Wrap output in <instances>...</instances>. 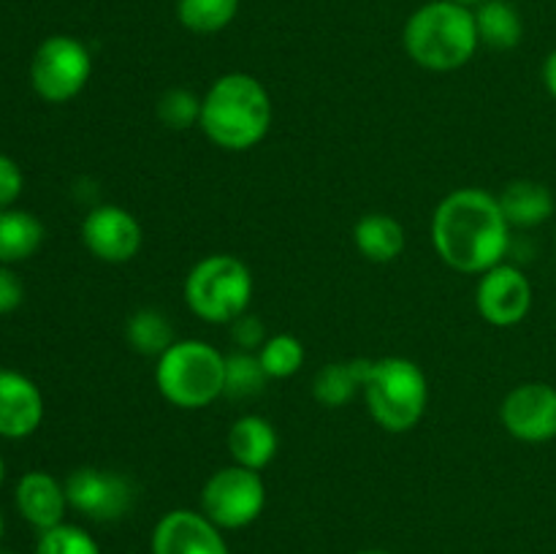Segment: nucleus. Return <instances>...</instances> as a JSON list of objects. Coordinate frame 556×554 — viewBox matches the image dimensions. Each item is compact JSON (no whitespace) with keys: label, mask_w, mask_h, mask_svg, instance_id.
<instances>
[{"label":"nucleus","mask_w":556,"mask_h":554,"mask_svg":"<svg viewBox=\"0 0 556 554\" xmlns=\"http://www.w3.org/2000/svg\"><path fill=\"white\" fill-rule=\"evenodd\" d=\"M476 307L486 324L497 329L521 324L532 307V286L521 269L497 264L478 277Z\"/></svg>","instance_id":"nucleus-11"},{"label":"nucleus","mask_w":556,"mask_h":554,"mask_svg":"<svg viewBox=\"0 0 556 554\" xmlns=\"http://www.w3.org/2000/svg\"><path fill=\"white\" fill-rule=\"evenodd\" d=\"M242 0H177V20L185 30L212 36L237 20Z\"/></svg>","instance_id":"nucleus-23"},{"label":"nucleus","mask_w":556,"mask_h":554,"mask_svg":"<svg viewBox=\"0 0 556 554\" xmlns=\"http://www.w3.org/2000/svg\"><path fill=\"white\" fill-rule=\"evenodd\" d=\"M68 508L90 521H119L134 511L136 483L117 470L103 467H76L65 478Z\"/></svg>","instance_id":"nucleus-9"},{"label":"nucleus","mask_w":556,"mask_h":554,"mask_svg":"<svg viewBox=\"0 0 556 554\" xmlns=\"http://www.w3.org/2000/svg\"><path fill=\"white\" fill-rule=\"evenodd\" d=\"M277 449H280V438L269 418L250 413V416L237 418L228 429V454L233 465L261 473L266 465H271Z\"/></svg>","instance_id":"nucleus-16"},{"label":"nucleus","mask_w":556,"mask_h":554,"mask_svg":"<svg viewBox=\"0 0 556 554\" xmlns=\"http://www.w3.org/2000/svg\"><path fill=\"white\" fill-rule=\"evenodd\" d=\"M250 299L253 275L237 255H206L185 277V302L206 324H233L248 313Z\"/></svg>","instance_id":"nucleus-6"},{"label":"nucleus","mask_w":556,"mask_h":554,"mask_svg":"<svg viewBox=\"0 0 556 554\" xmlns=\"http://www.w3.org/2000/svg\"><path fill=\"white\" fill-rule=\"evenodd\" d=\"M543 85L556 98V49L543 60Z\"/></svg>","instance_id":"nucleus-31"},{"label":"nucleus","mask_w":556,"mask_h":554,"mask_svg":"<svg viewBox=\"0 0 556 554\" xmlns=\"http://www.w3.org/2000/svg\"><path fill=\"white\" fill-rule=\"evenodd\" d=\"M472 14H476L478 38L483 47L508 52V49L519 47L525 38V20L510 0H483L481 5L472 9Z\"/></svg>","instance_id":"nucleus-20"},{"label":"nucleus","mask_w":556,"mask_h":554,"mask_svg":"<svg viewBox=\"0 0 556 554\" xmlns=\"http://www.w3.org/2000/svg\"><path fill=\"white\" fill-rule=\"evenodd\" d=\"M356 554H391V552H383V549H362V552Z\"/></svg>","instance_id":"nucleus-33"},{"label":"nucleus","mask_w":556,"mask_h":554,"mask_svg":"<svg viewBox=\"0 0 556 554\" xmlns=\"http://www.w3.org/2000/svg\"><path fill=\"white\" fill-rule=\"evenodd\" d=\"M500 421L521 443H548L556 438V389L541 380L514 386L500 405Z\"/></svg>","instance_id":"nucleus-10"},{"label":"nucleus","mask_w":556,"mask_h":554,"mask_svg":"<svg viewBox=\"0 0 556 554\" xmlns=\"http://www.w3.org/2000/svg\"><path fill=\"white\" fill-rule=\"evenodd\" d=\"M369 364L372 358H348V362H331L318 369L313 380V396L326 407H342L364 391Z\"/></svg>","instance_id":"nucleus-19"},{"label":"nucleus","mask_w":556,"mask_h":554,"mask_svg":"<svg viewBox=\"0 0 556 554\" xmlns=\"http://www.w3.org/2000/svg\"><path fill=\"white\" fill-rule=\"evenodd\" d=\"M362 394L375 424L391 435L410 432L429 405L427 375L405 356H386L369 364Z\"/></svg>","instance_id":"nucleus-4"},{"label":"nucleus","mask_w":556,"mask_h":554,"mask_svg":"<svg viewBox=\"0 0 556 554\" xmlns=\"http://www.w3.org/2000/svg\"><path fill=\"white\" fill-rule=\"evenodd\" d=\"M155 114L163 128L188 130L201 119V98L188 87H168L155 103Z\"/></svg>","instance_id":"nucleus-26"},{"label":"nucleus","mask_w":556,"mask_h":554,"mask_svg":"<svg viewBox=\"0 0 556 554\" xmlns=\"http://www.w3.org/2000/svg\"><path fill=\"white\" fill-rule=\"evenodd\" d=\"M14 503L22 519L38 532H47L52 527L63 525L68 498H65V483H60L52 473L30 470L16 481Z\"/></svg>","instance_id":"nucleus-15"},{"label":"nucleus","mask_w":556,"mask_h":554,"mask_svg":"<svg viewBox=\"0 0 556 554\" xmlns=\"http://www.w3.org/2000/svg\"><path fill=\"white\" fill-rule=\"evenodd\" d=\"M5 536V521H3V514H0V541H3Z\"/></svg>","instance_id":"nucleus-35"},{"label":"nucleus","mask_w":556,"mask_h":554,"mask_svg":"<svg viewBox=\"0 0 556 554\" xmlns=\"http://www.w3.org/2000/svg\"><path fill=\"white\" fill-rule=\"evenodd\" d=\"M451 3H459V5H467V9H476V5H481L483 0H451Z\"/></svg>","instance_id":"nucleus-32"},{"label":"nucleus","mask_w":556,"mask_h":554,"mask_svg":"<svg viewBox=\"0 0 556 554\" xmlns=\"http://www.w3.org/2000/svg\"><path fill=\"white\" fill-rule=\"evenodd\" d=\"M510 228H535L554 215V193L535 179H514L497 193Z\"/></svg>","instance_id":"nucleus-18"},{"label":"nucleus","mask_w":556,"mask_h":554,"mask_svg":"<svg viewBox=\"0 0 556 554\" xmlns=\"http://www.w3.org/2000/svg\"><path fill=\"white\" fill-rule=\"evenodd\" d=\"M92 74L90 49L74 36H49L30 60V85L47 103H65L79 96Z\"/></svg>","instance_id":"nucleus-7"},{"label":"nucleus","mask_w":556,"mask_h":554,"mask_svg":"<svg viewBox=\"0 0 556 554\" xmlns=\"http://www.w3.org/2000/svg\"><path fill=\"white\" fill-rule=\"evenodd\" d=\"M125 340L141 356H157L161 358L168 348L174 345V326L161 310L141 307L125 324Z\"/></svg>","instance_id":"nucleus-22"},{"label":"nucleus","mask_w":556,"mask_h":554,"mask_svg":"<svg viewBox=\"0 0 556 554\" xmlns=\"http://www.w3.org/2000/svg\"><path fill=\"white\" fill-rule=\"evenodd\" d=\"M261 364H264L266 375L277 380H286L296 375L304 364V345L299 337L293 335H271L258 351Z\"/></svg>","instance_id":"nucleus-25"},{"label":"nucleus","mask_w":556,"mask_h":554,"mask_svg":"<svg viewBox=\"0 0 556 554\" xmlns=\"http://www.w3.org/2000/svg\"><path fill=\"white\" fill-rule=\"evenodd\" d=\"M36 554H101V546L85 527L63 521V525L38 536Z\"/></svg>","instance_id":"nucleus-27"},{"label":"nucleus","mask_w":556,"mask_h":554,"mask_svg":"<svg viewBox=\"0 0 556 554\" xmlns=\"http://www.w3.org/2000/svg\"><path fill=\"white\" fill-rule=\"evenodd\" d=\"M231 337L239 345V351H250V353H258L261 345L266 342V331H264V324H261V318H255V315H248V313L239 315V318L233 320Z\"/></svg>","instance_id":"nucleus-28"},{"label":"nucleus","mask_w":556,"mask_h":554,"mask_svg":"<svg viewBox=\"0 0 556 554\" xmlns=\"http://www.w3.org/2000/svg\"><path fill=\"white\" fill-rule=\"evenodd\" d=\"M81 242L106 264H125L141 250V226L125 206L101 204L81 221Z\"/></svg>","instance_id":"nucleus-12"},{"label":"nucleus","mask_w":556,"mask_h":554,"mask_svg":"<svg viewBox=\"0 0 556 554\" xmlns=\"http://www.w3.org/2000/svg\"><path fill=\"white\" fill-rule=\"evenodd\" d=\"M3 478H5V462L3 456H0V487H3Z\"/></svg>","instance_id":"nucleus-34"},{"label":"nucleus","mask_w":556,"mask_h":554,"mask_svg":"<svg viewBox=\"0 0 556 554\" xmlns=\"http://www.w3.org/2000/svg\"><path fill=\"white\" fill-rule=\"evenodd\" d=\"M22 185H25V177H22L20 163L0 152V210L14 206L22 193Z\"/></svg>","instance_id":"nucleus-29"},{"label":"nucleus","mask_w":556,"mask_h":554,"mask_svg":"<svg viewBox=\"0 0 556 554\" xmlns=\"http://www.w3.org/2000/svg\"><path fill=\"white\" fill-rule=\"evenodd\" d=\"M152 554H231L223 530L201 511L174 508L152 530Z\"/></svg>","instance_id":"nucleus-13"},{"label":"nucleus","mask_w":556,"mask_h":554,"mask_svg":"<svg viewBox=\"0 0 556 554\" xmlns=\"http://www.w3.org/2000/svg\"><path fill=\"white\" fill-rule=\"evenodd\" d=\"M201 130L220 150L244 152L261 144L271 125V98L253 74H223L201 96Z\"/></svg>","instance_id":"nucleus-2"},{"label":"nucleus","mask_w":556,"mask_h":554,"mask_svg":"<svg viewBox=\"0 0 556 554\" xmlns=\"http://www.w3.org/2000/svg\"><path fill=\"white\" fill-rule=\"evenodd\" d=\"M43 421V396L27 375L0 369V438H30Z\"/></svg>","instance_id":"nucleus-14"},{"label":"nucleus","mask_w":556,"mask_h":554,"mask_svg":"<svg viewBox=\"0 0 556 554\" xmlns=\"http://www.w3.org/2000/svg\"><path fill=\"white\" fill-rule=\"evenodd\" d=\"M266 505V483L258 470L242 465L220 467L201 489V514L220 530L250 527Z\"/></svg>","instance_id":"nucleus-8"},{"label":"nucleus","mask_w":556,"mask_h":554,"mask_svg":"<svg viewBox=\"0 0 556 554\" xmlns=\"http://www.w3.org/2000/svg\"><path fill=\"white\" fill-rule=\"evenodd\" d=\"M25 299V286L11 266L0 264V315L14 313Z\"/></svg>","instance_id":"nucleus-30"},{"label":"nucleus","mask_w":556,"mask_h":554,"mask_svg":"<svg viewBox=\"0 0 556 554\" xmlns=\"http://www.w3.org/2000/svg\"><path fill=\"white\" fill-rule=\"evenodd\" d=\"M402 47L413 63L427 71L445 74L462 68L481 47L476 14L451 0H429L407 16Z\"/></svg>","instance_id":"nucleus-3"},{"label":"nucleus","mask_w":556,"mask_h":554,"mask_svg":"<svg viewBox=\"0 0 556 554\" xmlns=\"http://www.w3.org/2000/svg\"><path fill=\"white\" fill-rule=\"evenodd\" d=\"M432 244L462 275H483L503 264L510 223L497 196L483 188H459L445 196L432 215Z\"/></svg>","instance_id":"nucleus-1"},{"label":"nucleus","mask_w":556,"mask_h":554,"mask_svg":"<svg viewBox=\"0 0 556 554\" xmlns=\"http://www.w3.org/2000/svg\"><path fill=\"white\" fill-rule=\"evenodd\" d=\"M353 242L356 250L372 264H391L405 253L407 234L396 217L386 215V212H367L358 217L356 228H353Z\"/></svg>","instance_id":"nucleus-17"},{"label":"nucleus","mask_w":556,"mask_h":554,"mask_svg":"<svg viewBox=\"0 0 556 554\" xmlns=\"http://www.w3.org/2000/svg\"><path fill=\"white\" fill-rule=\"evenodd\" d=\"M163 400L182 411L212 405L226 389V356L204 340H177L155 364Z\"/></svg>","instance_id":"nucleus-5"},{"label":"nucleus","mask_w":556,"mask_h":554,"mask_svg":"<svg viewBox=\"0 0 556 554\" xmlns=\"http://www.w3.org/2000/svg\"><path fill=\"white\" fill-rule=\"evenodd\" d=\"M266 380H269V375H266L258 353L237 351L226 356V389H223V396H228V400H253L266 389Z\"/></svg>","instance_id":"nucleus-24"},{"label":"nucleus","mask_w":556,"mask_h":554,"mask_svg":"<svg viewBox=\"0 0 556 554\" xmlns=\"http://www.w3.org/2000/svg\"><path fill=\"white\" fill-rule=\"evenodd\" d=\"M43 242V223L33 212L0 210V264L11 266L30 259Z\"/></svg>","instance_id":"nucleus-21"}]
</instances>
